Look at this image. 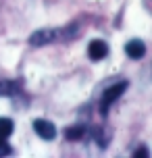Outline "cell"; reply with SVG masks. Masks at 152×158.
I'll return each instance as SVG.
<instances>
[{"label": "cell", "mask_w": 152, "mask_h": 158, "mask_svg": "<svg viewBox=\"0 0 152 158\" xmlns=\"http://www.w3.org/2000/svg\"><path fill=\"white\" fill-rule=\"evenodd\" d=\"M127 89V81H119V83H112V85H108L106 89L102 92V96H100V106H98V110H100V114H108V110H111V106L117 100H119L121 96H123V92Z\"/></svg>", "instance_id": "6da1fadb"}, {"label": "cell", "mask_w": 152, "mask_h": 158, "mask_svg": "<svg viewBox=\"0 0 152 158\" xmlns=\"http://www.w3.org/2000/svg\"><path fill=\"white\" fill-rule=\"evenodd\" d=\"M33 131L40 135L42 139H46V142H50V139L56 137L54 123H50V121H46V118H36V121H33Z\"/></svg>", "instance_id": "7a4b0ae2"}, {"label": "cell", "mask_w": 152, "mask_h": 158, "mask_svg": "<svg viewBox=\"0 0 152 158\" xmlns=\"http://www.w3.org/2000/svg\"><path fill=\"white\" fill-rule=\"evenodd\" d=\"M106 54H108V44H106L104 40H92V42L88 44V56H90V60L98 63V60L106 58Z\"/></svg>", "instance_id": "3957f363"}, {"label": "cell", "mask_w": 152, "mask_h": 158, "mask_svg": "<svg viewBox=\"0 0 152 158\" xmlns=\"http://www.w3.org/2000/svg\"><path fill=\"white\" fill-rule=\"evenodd\" d=\"M56 40V31L54 29H38V31H33L32 35H29V46H46V44H50V42H54Z\"/></svg>", "instance_id": "277c9868"}, {"label": "cell", "mask_w": 152, "mask_h": 158, "mask_svg": "<svg viewBox=\"0 0 152 158\" xmlns=\"http://www.w3.org/2000/svg\"><path fill=\"white\" fill-rule=\"evenodd\" d=\"M125 54L131 58V60H140V58H144L146 54V44L142 40H129L127 44H125Z\"/></svg>", "instance_id": "5b68a950"}, {"label": "cell", "mask_w": 152, "mask_h": 158, "mask_svg": "<svg viewBox=\"0 0 152 158\" xmlns=\"http://www.w3.org/2000/svg\"><path fill=\"white\" fill-rule=\"evenodd\" d=\"M21 81H15V79H0V96H17L21 94Z\"/></svg>", "instance_id": "8992f818"}, {"label": "cell", "mask_w": 152, "mask_h": 158, "mask_svg": "<svg viewBox=\"0 0 152 158\" xmlns=\"http://www.w3.org/2000/svg\"><path fill=\"white\" fill-rule=\"evenodd\" d=\"M88 135H90V131L86 129V125H75V127H67V129H65V137L71 139V142L86 139Z\"/></svg>", "instance_id": "52a82bcc"}, {"label": "cell", "mask_w": 152, "mask_h": 158, "mask_svg": "<svg viewBox=\"0 0 152 158\" xmlns=\"http://www.w3.org/2000/svg\"><path fill=\"white\" fill-rule=\"evenodd\" d=\"M13 131H15V123H13L11 118H6V117H0V137L8 139Z\"/></svg>", "instance_id": "ba28073f"}, {"label": "cell", "mask_w": 152, "mask_h": 158, "mask_svg": "<svg viewBox=\"0 0 152 158\" xmlns=\"http://www.w3.org/2000/svg\"><path fill=\"white\" fill-rule=\"evenodd\" d=\"M11 154H13V148L6 143L4 137H0V156H11Z\"/></svg>", "instance_id": "9c48e42d"}, {"label": "cell", "mask_w": 152, "mask_h": 158, "mask_svg": "<svg viewBox=\"0 0 152 158\" xmlns=\"http://www.w3.org/2000/svg\"><path fill=\"white\" fill-rule=\"evenodd\" d=\"M133 156H148V150L146 148H140L137 152H133Z\"/></svg>", "instance_id": "30bf717a"}]
</instances>
